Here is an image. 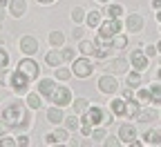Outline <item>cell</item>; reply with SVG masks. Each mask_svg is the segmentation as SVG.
I'll return each mask as SVG.
<instances>
[{
  "label": "cell",
  "mask_w": 161,
  "mask_h": 147,
  "mask_svg": "<svg viewBox=\"0 0 161 147\" xmlns=\"http://www.w3.org/2000/svg\"><path fill=\"white\" fill-rule=\"evenodd\" d=\"M157 80H159V82H161V67H159V69H157Z\"/></svg>",
  "instance_id": "cell-51"
},
{
  "label": "cell",
  "mask_w": 161,
  "mask_h": 147,
  "mask_svg": "<svg viewBox=\"0 0 161 147\" xmlns=\"http://www.w3.org/2000/svg\"><path fill=\"white\" fill-rule=\"evenodd\" d=\"M56 143H58L56 134H45V145H56Z\"/></svg>",
  "instance_id": "cell-42"
},
{
  "label": "cell",
  "mask_w": 161,
  "mask_h": 147,
  "mask_svg": "<svg viewBox=\"0 0 161 147\" xmlns=\"http://www.w3.org/2000/svg\"><path fill=\"white\" fill-rule=\"evenodd\" d=\"M72 74L76 78H90L94 74V62L87 58V56H80V58H74V65H72Z\"/></svg>",
  "instance_id": "cell-5"
},
{
  "label": "cell",
  "mask_w": 161,
  "mask_h": 147,
  "mask_svg": "<svg viewBox=\"0 0 161 147\" xmlns=\"http://www.w3.org/2000/svg\"><path fill=\"white\" fill-rule=\"evenodd\" d=\"M134 98H136L141 105H148V102H150V92H148V89H136Z\"/></svg>",
  "instance_id": "cell-30"
},
{
  "label": "cell",
  "mask_w": 161,
  "mask_h": 147,
  "mask_svg": "<svg viewBox=\"0 0 161 147\" xmlns=\"http://www.w3.org/2000/svg\"><path fill=\"white\" fill-rule=\"evenodd\" d=\"M105 13H108V18H121V16H123V7H121V5H110Z\"/></svg>",
  "instance_id": "cell-29"
},
{
  "label": "cell",
  "mask_w": 161,
  "mask_h": 147,
  "mask_svg": "<svg viewBox=\"0 0 161 147\" xmlns=\"http://www.w3.org/2000/svg\"><path fill=\"white\" fill-rule=\"evenodd\" d=\"M54 134H56V138H58V143H67V138H69V134H67V129H56Z\"/></svg>",
  "instance_id": "cell-38"
},
{
  "label": "cell",
  "mask_w": 161,
  "mask_h": 147,
  "mask_svg": "<svg viewBox=\"0 0 161 147\" xmlns=\"http://www.w3.org/2000/svg\"><path fill=\"white\" fill-rule=\"evenodd\" d=\"M5 16H7V13H5V7H0V23L5 20Z\"/></svg>",
  "instance_id": "cell-48"
},
{
  "label": "cell",
  "mask_w": 161,
  "mask_h": 147,
  "mask_svg": "<svg viewBox=\"0 0 161 147\" xmlns=\"http://www.w3.org/2000/svg\"><path fill=\"white\" fill-rule=\"evenodd\" d=\"M5 134H7V125L0 123V136H5Z\"/></svg>",
  "instance_id": "cell-46"
},
{
  "label": "cell",
  "mask_w": 161,
  "mask_h": 147,
  "mask_svg": "<svg viewBox=\"0 0 161 147\" xmlns=\"http://www.w3.org/2000/svg\"><path fill=\"white\" fill-rule=\"evenodd\" d=\"M148 92H150V102H152V105H161V82H159V80L154 82Z\"/></svg>",
  "instance_id": "cell-21"
},
{
  "label": "cell",
  "mask_w": 161,
  "mask_h": 147,
  "mask_svg": "<svg viewBox=\"0 0 161 147\" xmlns=\"http://www.w3.org/2000/svg\"><path fill=\"white\" fill-rule=\"evenodd\" d=\"M49 45L52 47H63L65 45V34L63 31H49Z\"/></svg>",
  "instance_id": "cell-23"
},
{
  "label": "cell",
  "mask_w": 161,
  "mask_h": 147,
  "mask_svg": "<svg viewBox=\"0 0 161 147\" xmlns=\"http://www.w3.org/2000/svg\"><path fill=\"white\" fill-rule=\"evenodd\" d=\"M108 134H105V129L103 127H96V129H92V138L96 140V143H103V138H105Z\"/></svg>",
  "instance_id": "cell-32"
},
{
  "label": "cell",
  "mask_w": 161,
  "mask_h": 147,
  "mask_svg": "<svg viewBox=\"0 0 161 147\" xmlns=\"http://www.w3.org/2000/svg\"><path fill=\"white\" fill-rule=\"evenodd\" d=\"M65 127L67 129H78V118L76 116H67L65 118Z\"/></svg>",
  "instance_id": "cell-35"
},
{
  "label": "cell",
  "mask_w": 161,
  "mask_h": 147,
  "mask_svg": "<svg viewBox=\"0 0 161 147\" xmlns=\"http://www.w3.org/2000/svg\"><path fill=\"white\" fill-rule=\"evenodd\" d=\"M121 31V20L119 18H108L98 25V31H96V38L98 40H112L116 34Z\"/></svg>",
  "instance_id": "cell-4"
},
{
  "label": "cell",
  "mask_w": 161,
  "mask_h": 147,
  "mask_svg": "<svg viewBox=\"0 0 161 147\" xmlns=\"http://www.w3.org/2000/svg\"><path fill=\"white\" fill-rule=\"evenodd\" d=\"M29 78L23 74V71H20V69H16V71H11L9 74V82H7V87H11L16 94H20V96H23V94H27V87H29Z\"/></svg>",
  "instance_id": "cell-6"
},
{
  "label": "cell",
  "mask_w": 161,
  "mask_h": 147,
  "mask_svg": "<svg viewBox=\"0 0 161 147\" xmlns=\"http://www.w3.org/2000/svg\"><path fill=\"white\" fill-rule=\"evenodd\" d=\"M125 105H128L125 98H112V100H110V112H112V116L125 118Z\"/></svg>",
  "instance_id": "cell-13"
},
{
  "label": "cell",
  "mask_w": 161,
  "mask_h": 147,
  "mask_svg": "<svg viewBox=\"0 0 161 147\" xmlns=\"http://www.w3.org/2000/svg\"><path fill=\"white\" fill-rule=\"evenodd\" d=\"M9 13L14 18H20L27 13V0H9Z\"/></svg>",
  "instance_id": "cell-14"
},
{
  "label": "cell",
  "mask_w": 161,
  "mask_h": 147,
  "mask_svg": "<svg viewBox=\"0 0 161 147\" xmlns=\"http://www.w3.org/2000/svg\"><path fill=\"white\" fill-rule=\"evenodd\" d=\"M0 31H3V23H0Z\"/></svg>",
  "instance_id": "cell-55"
},
{
  "label": "cell",
  "mask_w": 161,
  "mask_h": 147,
  "mask_svg": "<svg viewBox=\"0 0 161 147\" xmlns=\"http://www.w3.org/2000/svg\"><path fill=\"white\" fill-rule=\"evenodd\" d=\"M80 134H83V136H92V127H90V125H80Z\"/></svg>",
  "instance_id": "cell-44"
},
{
  "label": "cell",
  "mask_w": 161,
  "mask_h": 147,
  "mask_svg": "<svg viewBox=\"0 0 161 147\" xmlns=\"http://www.w3.org/2000/svg\"><path fill=\"white\" fill-rule=\"evenodd\" d=\"M60 56H63V62H69L76 58V51L74 49H60Z\"/></svg>",
  "instance_id": "cell-33"
},
{
  "label": "cell",
  "mask_w": 161,
  "mask_h": 147,
  "mask_svg": "<svg viewBox=\"0 0 161 147\" xmlns=\"http://www.w3.org/2000/svg\"><path fill=\"white\" fill-rule=\"evenodd\" d=\"M3 123L7 125V129L11 132H23V129H29L31 125V114H29V107L23 102V100H9L5 107H3Z\"/></svg>",
  "instance_id": "cell-1"
},
{
  "label": "cell",
  "mask_w": 161,
  "mask_h": 147,
  "mask_svg": "<svg viewBox=\"0 0 161 147\" xmlns=\"http://www.w3.org/2000/svg\"><path fill=\"white\" fill-rule=\"evenodd\" d=\"M105 109L103 107H96V105H90L87 112L80 114V125H90V127H94V125H103L105 123Z\"/></svg>",
  "instance_id": "cell-3"
},
{
  "label": "cell",
  "mask_w": 161,
  "mask_h": 147,
  "mask_svg": "<svg viewBox=\"0 0 161 147\" xmlns=\"http://www.w3.org/2000/svg\"><path fill=\"white\" fill-rule=\"evenodd\" d=\"M40 98H43V96H40L38 92H36V94H29V92H27V100H25L27 107H29V109H40V105H43V100H40Z\"/></svg>",
  "instance_id": "cell-22"
},
{
  "label": "cell",
  "mask_w": 161,
  "mask_h": 147,
  "mask_svg": "<svg viewBox=\"0 0 161 147\" xmlns=\"http://www.w3.org/2000/svg\"><path fill=\"white\" fill-rule=\"evenodd\" d=\"M157 20H159V23H161V9L157 11Z\"/></svg>",
  "instance_id": "cell-53"
},
{
  "label": "cell",
  "mask_w": 161,
  "mask_h": 147,
  "mask_svg": "<svg viewBox=\"0 0 161 147\" xmlns=\"http://www.w3.org/2000/svg\"><path fill=\"white\" fill-rule=\"evenodd\" d=\"M7 82H9V71L5 67V69H0V85H7Z\"/></svg>",
  "instance_id": "cell-40"
},
{
  "label": "cell",
  "mask_w": 161,
  "mask_h": 147,
  "mask_svg": "<svg viewBox=\"0 0 161 147\" xmlns=\"http://www.w3.org/2000/svg\"><path fill=\"white\" fill-rule=\"evenodd\" d=\"M157 51L161 54V40H159V43H157Z\"/></svg>",
  "instance_id": "cell-52"
},
{
  "label": "cell",
  "mask_w": 161,
  "mask_h": 147,
  "mask_svg": "<svg viewBox=\"0 0 161 147\" xmlns=\"http://www.w3.org/2000/svg\"><path fill=\"white\" fill-rule=\"evenodd\" d=\"M18 69L23 71L29 80H36V78H38V74H40L38 62H36V60H31V56H25L23 60H20V62H18Z\"/></svg>",
  "instance_id": "cell-9"
},
{
  "label": "cell",
  "mask_w": 161,
  "mask_h": 147,
  "mask_svg": "<svg viewBox=\"0 0 161 147\" xmlns=\"http://www.w3.org/2000/svg\"><path fill=\"white\" fill-rule=\"evenodd\" d=\"M47 120H49L52 125H60V123L65 120L63 107H56V105H54V107H49V109H47Z\"/></svg>",
  "instance_id": "cell-16"
},
{
  "label": "cell",
  "mask_w": 161,
  "mask_h": 147,
  "mask_svg": "<svg viewBox=\"0 0 161 147\" xmlns=\"http://www.w3.org/2000/svg\"><path fill=\"white\" fill-rule=\"evenodd\" d=\"M136 127L134 125H130V123H123L119 127V138H121V143H125V145H132V147H139L141 143L136 140Z\"/></svg>",
  "instance_id": "cell-7"
},
{
  "label": "cell",
  "mask_w": 161,
  "mask_h": 147,
  "mask_svg": "<svg viewBox=\"0 0 161 147\" xmlns=\"http://www.w3.org/2000/svg\"><path fill=\"white\" fill-rule=\"evenodd\" d=\"M128 85L130 87H136V85H141V71H128Z\"/></svg>",
  "instance_id": "cell-28"
},
{
  "label": "cell",
  "mask_w": 161,
  "mask_h": 147,
  "mask_svg": "<svg viewBox=\"0 0 161 147\" xmlns=\"http://www.w3.org/2000/svg\"><path fill=\"white\" fill-rule=\"evenodd\" d=\"M16 145H20V147H29V145H31V140H29V136L20 134V136H16Z\"/></svg>",
  "instance_id": "cell-37"
},
{
  "label": "cell",
  "mask_w": 161,
  "mask_h": 147,
  "mask_svg": "<svg viewBox=\"0 0 161 147\" xmlns=\"http://www.w3.org/2000/svg\"><path fill=\"white\" fill-rule=\"evenodd\" d=\"M96 3H108V0H96Z\"/></svg>",
  "instance_id": "cell-54"
},
{
  "label": "cell",
  "mask_w": 161,
  "mask_h": 147,
  "mask_svg": "<svg viewBox=\"0 0 161 147\" xmlns=\"http://www.w3.org/2000/svg\"><path fill=\"white\" fill-rule=\"evenodd\" d=\"M7 65H9V54H7V49L0 47V69H5Z\"/></svg>",
  "instance_id": "cell-34"
},
{
  "label": "cell",
  "mask_w": 161,
  "mask_h": 147,
  "mask_svg": "<svg viewBox=\"0 0 161 147\" xmlns=\"http://www.w3.org/2000/svg\"><path fill=\"white\" fill-rule=\"evenodd\" d=\"M136 120L146 125V123H150V120H154V112H152V109H141V112L136 114Z\"/></svg>",
  "instance_id": "cell-27"
},
{
  "label": "cell",
  "mask_w": 161,
  "mask_h": 147,
  "mask_svg": "<svg viewBox=\"0 0 161 147\" xmlns=\"http://www.w3.org/2000/svg\"><path fill=\"white\" fill-rule=\"evenodd\" d=\"M143 138H146V145H161V127L148 129L143 134Z\"/></svg>",
  "instance_id": "cell-17"
},
{
  "label": "cell",
  "mask_w": 161,
  "mask_h": 147,
  "mask_svg": "<svg viewBox=\"0 0 161 147\" xmlns=\"http://www.w3.org/2000/svg\"><path fill=\"white\" fill-rule=\"evenodd\" d=\"M38 94L45 96L52 105H56V107H67V105L72 102V92L63 85H56V82L52 78H43L38 80Z\"/></svg>",
  "instance_id": "cell-2"
},
{
  "label": "cell",
  "mask_w": 161,
  "mask_h": 147,
  "mask_svg": "<svg viewBox=\"0 0 161 147\" xmlns=\"http://www.w3.org/2000/svg\"><path fill=\"white\" fill-rule=\"evenodd\" d=\"M96 85H98V92H103V94H108V96H112V94H116V92H119V80H116V76H114V74H105V76H101Z\"/></svg>",
  "instance_id": "cell-8"
},
{
  "label": "cell",
  "mask_w": 161,
  "mask_h": 147,
  "mask_svg": "<svg viewBox=\"0 0 161 147\" xmlns=\"http://www.w3.org/2000/svg\"><path fill=\"white\" fill-rule=\"evenodd\" d=\"M123 98H125V100H132V98H134V87H128V89L123 92Z\"/></svg>",
  "instance_id": "cell-43"
},
{
  "label": "cell",
  "mask_w": 161,
  "mask_h": 147,
  "mask_svg": "<svg viewBox=\"0 0 161 147\" xmlns=\"http://www.w3.org/2000/svg\"><path fill=\"white\" fill-rule=\"evenodd\" d=\"M69 76H72V71H69L67 67H60V65L56 67V78H58V80H67Z\"/></svg>",
  "instance_id": "cell-31"
},
{
  "label": "cell",
  "mask_w": 161,
  "mask_h": 147,
  "mask_svg": "<svg viewBox=\"0 0 161 147\" xmlns=\"http://www.w3.org/2000/svg\"><path fill=\"white\" fill-rule=\"evenodd\" d=\"M87 107H90V100L87 98H76L74 100V114H83V112H87Z\"/></svg>",
  "instance_id": "cell-25"
},
{
  "label": "cell",
  "mask_w": 161,
  "mask_h": 147,
  "mask_svg": "<svg viewBox=\"0 0 161 147\" xmlns=\"http://www.w3.org/2000/svg\"><path fill=\"white\" fill-rule=\"evenodd\" d=\"M159 62H161V60H159Z\"/></svg>",
  "instance_id": "cell-56"
},
{
  "label": "cell",
  "mask_w": 161,
  "mask_h": 147,
  "mask_svg": "<svg viewBox=\"0 0 161 147\" xmlns=\"http://www.w3.org/2000/svg\"><path fill=\"white\" fill-rule=\"evenodd\" d=\"M130 62L134 65V69H136V71H146V69H148L150 58L146 56V51H141V49H132V54H130Z\"/></svg>",
  "instance_id": "cell-10"
},
{
  "label": "cell",
  "mask_w": 161,
  "mask_h": 147,
  "mask_svg": "<svg viewBox=\"0 0 161 147\" xmlns=\"http://www.w3.org/2000/svg\"><path fill=\"white\" fill-rule=\"evenodd\" d=\"M157 54H159V51H157V45H148V47H146V56H148V58H154Z\"/></svg>",
  "instance_id": "cell-41"
},
{
  "label": "cell",
  "mask_w": 161,
  "mask_h": 147,
  "mask_svg": "<svg viewBox=\"0 0 161 147\" xmlns=\"http://www.w3.org/2000/svg\"><path fill=\"white\" fill-rule=\"evenodd\" d=\"M40 5H52V3H56V0H38Z\"/></svg>",
  "instance_id": "cell-49"
},
{
  "label": "cell",
  "mask_w": 161,
  "mask_h": 147,
  "mask_svg": "<svg viewBox=\"0 0 161 147\" xmlns=\"http://www.w3.org/2000/svg\"><path fill=\"white\" fill-rule=\"evenodd\" d=\"M159 31H161V29H159Z\"/></svg>",
  "instance_id": "cell-57"
},
{
  "label": "cell",
  "mask_w": 161,
  "mask_h": 147,
  "mask_svg": "<svg viewBox=\"0 0 161 147\" xmlns=\"http://www.w3.org/2000/svg\"><path fill=\"white\" fill-rule=\"evenodd\" d=\"M112 47H114V49H125V47H128V36H125V34H116V36L112 38Z\"/></svg>",
  "instance_id": "cell-24"
},
{
  "label": "cell",
  "mask_w": 161,
  "mask_h": 147,
  "mask_svg": "<svg viewBox=\"0 0 161 147\" xmlns=\"http://www.w3.org/2000/svg\"><path fill=\"white\" fill-rule=\"evenodd\" d=\"M105 71L108 74H128V60L125 58H114V60H110L108 65H105Z\"/></svg>",
  "instance_id": "cell-11"
},
{
  "label": "cell",
  "mask_w": 161,
  "mask_h": 147,
  "mask_svg": "<svg viewBox=\"0 0 161 147\" xmlns=\"http://www.w3.org/2000/svg\"><path fill=\"white\" fill-rule=\"evenodd\" d=\"M108 138V136H105ZM103 145H108V147H116V145H121V138H116V136H110L108 140H103Z\"/></svg>",
  "instance_id": "cell-39"
},
{
  "label": "cell",
  "mask_w": 161,
  "mask_h": 147,
  "mask_svg": "<svg viewBox=\"0 0 161 147\" xmlns=\"http://www.w3.org/2000/svg\"><path fill=\"white\" fill-rule=\"evenodd\" d=\"M20 51H23L25 56H34L38 51V40L34 36H23L20 38Z\"/></svg>",
  "instance_id": "cell-12"
},
{
  "label": "cell",
  "mask_w": 161,
  "mask_h": 147,
  "mask_svg": "<svg viewBox=\"0 0 161 147\" xmlns=\"http://www.w3.org/2000/svg\"><path fill=\"white\" fill-rule=\"evenodd\" d=\"M85 16H87V11H85L83 7H74V9H72V20H74L76 25H80V23H83V20H85Z\"/></svg>",
  "instance_id": "cell-26"
},
{
  "label": "cell",
  "mask_w": 161,
  "mask_h": 147,
  "mask_svg": "<svg viewBox=\"0 0 161 147\" xmlns=\"http://www.w3.org/2000/svg\"><path fill=\"white\" fill-rule=\"evenodd\" d=\"M0 7H5V9H7V7H9V0H0Z\"/></svg>",
  "instance_id": "cell-50"
},
{
  "label": "cell",
  "mask_w": 161,
  "mask_h": 147,
  "mask_svg": "<svg viewBox=\"0 0 161 147\" xmlns=\"http://www.w3.org/2000/svg\"><path fill=\"white\" fill-rule=\"evenodd\" d=\"M45 62L49 67H58V65H63V56H60V49H52L47 56H45Z\"/></svg>",
  "instance_id": "cell-18"
},
{
  "label": "cell",
  "mask_w": 161,
  "mask_h": 147,
  "mask_svg": "<svg viewBox=\"0 0 161 147\" xmlns=\"http://www.w3.org/2000/svg\"><path fill=\"white\" fill-rule=\"evenodd\" d=\"M78 49H80V54H83V56H94V54H96V43H90V40H83V38H80Z\"/></svg>",
  "instance_id": "cell-20"
},
{
  "label": "cell",
  "mask_w": 161,
  "mask_h": 147,
  "mask_svg": "<svg viewBox=\"0 0 161 147\" xmlns=\"http://www.w3.org/2000/svg\"><path fill=\"white\" fill-rule=\"evenodd\" d=\"M72 36H74V38H76V40H80V38H83V29H80V27H76V29H74V34H72Z\"/></svg>",
  "instance_id": "cell-45"
},
{
  "label": "cell",
  "mask_w": 161,
  "mask_h": 147,
  "mask_svg": "<svg viewBox=\"0 0 161 147\" xmlns=\"http://www.w3.org/2000/svg\"><path fill=\"white\" fill-rule=\"evenodd\" d=\"M16 145V138H11V136H0V147H14Z\"/></svg>",
  "instance_id": "cell-36"
},
{
  "label": "cell",
  "mask_w": 161,
  "mask_h": 147,
  "mask_svg": "<svg viewBox=\"0 0 161 147\" xmlns=\"http://www.w3.org/2000/svg\"><path fill=\"white\" fill-rule=\"evenodd\" d=\"M125 27H128V31H134V34L143 31V18L139 13H130L128 20H125Z\"/></svg>",
  "instance_id": "cell-15"
},
{
  "label": "cell",
  "mask_w": 161,
  "mask_h": 147,
  "mask_svg": "<svg viewBox=\"0 0 161 147\" xmlns=\"http://www.w3.org/2000/svg\"><path fill=\"white\" fill-rule=\"evenodd\" d=\"M152 7L154 9H161V0H152Z\"/></svg>",
  "instance_id": "cell-47"
},
{
  "label": "cell",
  "mask_w": 161,
  "mask_h": 147,
  "mask_svg": "<svg viewBox=\"0 0 161 147\" xmlns=\"http://www.w3.org/2000/svg\"><path fill=\"white\" fill-rule=\"evenodd\" d=\"M85 23L92 27V29H96L103 20H101V11L98 9H94V11H87V16H85Z\"/></svg>",
  "instance_id": "cell-19"
}]
</instances>
